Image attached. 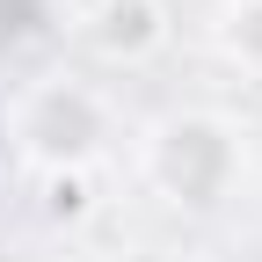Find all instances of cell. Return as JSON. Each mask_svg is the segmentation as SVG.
<instances>
[{"instance_id":"obj_1","label":"cell","mask_w":262,"mask_h":262,"mask_svg":"<svg viewBox=\"0 0 262 262\" xmlns=\"http://www.w3.org/2000/svg\"><path fill=\"white\" fill-rule=\"evenodd\" d=\"M95 139H102V102H95L88 88L51 80V88H37L22 102V153H37L44 175L51 168H80L95 153Z\"/></svg>"},{"instance_id":"obj_2","label":"cell","mask_w":262,"mask_h":262,"mask_svg":"<svg viewBox=\"0 0 262 262\" xmlns=\"http://www.w3.org/2000/svg\"><path fill=\"white\" fill-rule=\"evenodd\" d=\"M153 175L175 204H211L233 175V139L211 124V117H175L160 131V153H153Z\"/></svg>"},{"instance_id":"obj_3","label":"cell","mask_w":262,"mask_h":262,"mask_svg":"<svg viewBox=\"0 0 262 262\" xmlns=\"http://www.w3.org/2000/svg\"><path fill=\"white\" fill-rule=\"evenodd\" d=\"M226 44L248 66H262V0H233V8H226Z\"/></svg>"},{"instance_id":"obj_4","label":"cell","mask_w":262,"mask_h":262,"mask_svg":"<svg viewBox=\"0 0 262 262\" xmlns=\"http://www.w3.org/2000/svg\"><path fill=\"white\" fill-rule=\"evenodd\" d=\"M44 211L51 219H80L88 211V175L80 168H51L44 175Z\"/></svg>"}]
</instances>
